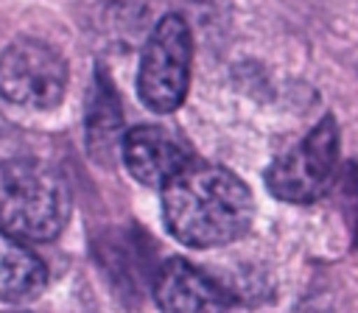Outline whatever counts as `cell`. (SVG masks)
Returning <instances> with one entry per match:
<instances>
[{
    "mask_svg": "<svg viewBox=\"0 0 358 313\" xmlns=\"http://www.w3.org/2000/svg\"><path fill=\"white\" fill-rule=\"evenodd\" d=\"M162 218L179 243L213 249L246 235L255 198L232 170L190 162L162 184Z\"/></svg>",
    "mask_w": 358,
    "mask_h": 313,
    "instance_id": "6da1fadb",
    "label": "cell"
},
{
    "mask_svg": "<svg viewBox=\"0 0 358 313\" xmlns=\"http://www.w3.org/2000/svg\"><path fill=\"white\" fill-rule=\"evenodd\" d=\"M70 218L64 176L39 159L0 162V229L20 240H50Z\"/></svg>",
    "mask_w": 358,
    "mask_h": 313,
    "instance_id": "7a4b0ae2",
    "label": "cell"
},
{
    "mask_svg": "<svg viewBox=\"0 0 358 313\" xmlns=\"http://www.w3.org/2000/svg\"><path fill=\"white\" fill-rule=\"evenodd\" d=\"M193 39L182 14H165L145 39L137 70V95L157 115L176 112L190 84Z\"/></svg>",
    "mask_w": 358,
    "mask_h": 313,
    "instance_id": "3957f363",
    "label": "cell"
},
{
    "mask_svg": "<svg viewBox=\"0 0 358 313\" xmlns=\"http://www.w3.org/2000/svg\"><path fill=\"white\" fill-rule=\"evenodd\" d=\"M338 165V126L324 115L294 148L277 156L266 170V187L288 204H310L324 196Z\"/></svg>",
    "mask_w": 358,
    "mask_h": 313,
    "instance_id": "277c9868",
    "label": "cell"
},
{
    "mask_svg": "<svg viewBox=\"0 0 358 313\" xmlns=\"http://www.w3.org/2000/svg\"><path fill=\"white\" fill-rule=\"evenodd\" d=\"M67 89V61L39 39H14L0 53V98L20 109H53Z\"/></svg>",
    "mask_w": 358,
    "mask_h": 313,
    "instance_id": "5b68a950",
    "label": "cell"
},
{
    "mask_svg": "<svg viewBox=\"0 0 358 313\" xmlns=\"http://www.w3.org/2000/svg\"><path fill=\"white\" fill-rule=\"evenodd\" d=\"M151 291L162 313H227L229 305L213 277L182 257H171L157 268Z\"/></svg>",
    "mask_w": 358,
    "mask_h": 313,
    "instance_id": "8992f818",
    "label": "cell"
},
{
    "mask_svg": "<svg viewBox=\"0 0 358 313\" xmlns=\"http://www.w3.org/2000/svg\"><path fill=\"white\" fill-rule=\"evenodd\" d=\"M120 154L129 173L148 187H162L190 165L187 148L159 126H134L120 137Z\"/></svg>",
    "mask_w": 358,
    "mask_h": 313,
    "instance_id": "52a82bcc",
    "label": "cell"
},
{
    "mask_svg": "<svg viewBox=\"0 0 358 313\" xmlns=\"http://www.w3.org/2000/svg\"><path fill=\"white\" fill-rule=\"evenodd\" d=\"M48 285L45 263L20 238L0 229V299L28 302L36 299Z\"/></svg>",
    "mask_w": 358,
    "mask_h": 313,
    "instance_id": "ba28073f",
    "label": "cell"
},
{
    "mask_svg": "<svg viewBox=\"0 0 358 313\" xmlns=\"http://www.w3.org/2000/svg\"><path fill=\"white\" fill-rule=\"evenodd\" d=\"M123 137V112L112 84L103 75H95L87 101V145L95 159H106Z\"/></svg>",
    "mask_w": 358,
    "mask_h": 313,
    "instance_id": "9c48e42d",
    "label": "cell"
},
{
    "mask_svg": "<svg viewBox=\"0 0 358 313\" xmlns=\"http://www.w3.org/2000/svg\"><path fill=\"white\" fill-rule=\"evenodd\" d=\"M90 6H92V22L103 34H120L126 25L134 31L145 11L140 0H90Z\"/></svg>",
    "mask_w": 358,
    "mask_h": 313,
    "instance_id": "30bf717a",
    "label": "cell"
}]
</instances>
